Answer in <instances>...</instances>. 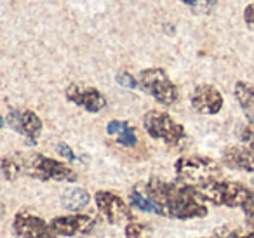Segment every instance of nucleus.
Returning a JSON list of instances; mask_svg holds the SVG:
<instances>
[{"instance_id":"5","label":"nucleus","mask_w":254,"mask_h":238,"mask_svg":"<svg viewBox=\"0 0 254 238\" xmlns=\"http://www.w3.org/2000/svg\"><path fill=\"white\" fill-rule=\"evenodd\" d=\"M138 87L160 105L171 106L178 101V87L162 68H146L138 75Z\"/></svg>"},{"instance_id":"8","label":"nucleus","mask_w":254,"mask_h":238,"mask_svg":"<svg viewBox=\"0 0 254 238\" xmlns=\"http://www.w3.org/2000/svg\"><path fill=\"white\" fill-rule=\"evenodd\" d=\"M12 231L18 238H58L47 221L26 210H21L14 216Z\"/></svg>"},{"instance_id":"20","label":"nucleus","mask_w":254,"mask_h":238,"mask_svg":"<svg viewBox=\"0 0 254 238\" xmlns=\"http://www.w3.org/2000/svg\"><path fill=\"white\" fill-rule=\"evenodd\" d=\"M180 2H183L185 5H188V7H190L193 12H197V14H205V12L214 9L218 0H180Z\"/></svg>"},{"instance_id":"2","label":"nucleus","mask_w":254,"mask_h":238,"mask_svg":"<svg viewBox=\"0 0 254 238\" xmlns=\"http://www.w3.org/2000/svg\"><path fill=\"white\" fill-rule=\"evenodd\" d=\"M176 176L183 184L193 186L200 189L212 184L221 176V167L216 160L204 155H190V157H181L174 164Z\"/></svg>"},{"instance_id":"18","label":"nucleus","mask_w":254,"mask_h":238,"mask_svg":"<svg viewBox=\"0 0 254 238\" xmlns=\"http://www.w3.org/2000/svg\"><path fill=\"white\" fill-rule=\"evenodd\" d=\"M150 235L152 230L146 224L136 223V221L126 224V238H150Z\"/></svg>"},{"instance_id":"16","label":"nucleus","mask_w":254,"mask_h":238,"mask_svg":"<svg viewBox=\"0 0 254 238\" xmlns=\"http://www.w3.org/2000/svg\"><path fill=\"white\" fill-rule=\"evenodd\" d=\"M89 193L82 188H70L63 193L61 196V203L66 210H71V212H78V210L85 209L89 205Z\"/></svg>"},{"instance_id":"7","label":"nucleus","mask_w":254,"mask_h":238,"mask_svg":"<svg viewBox=\"0 0 254 238\" xmlns=\"http://www.w3.org/2000/svg\"><path fill=\"white\" fill-rule=\"evenodd\" d=\"M96 205H98L99 212L106 219V223L113 224V226H126L127 223L134 221V216L131 212V207L127 205L119 195L112 191H98L94 195Z\"/></svg>"},{"instance_id":"25","label":"nucleus","mask_w":254,"mask_h":238,"mask_svg":"<svg viewBox=\"0 0 254 238\" xmlns=\"http://www.w3.org/2000/svg\"><path fill=\"white\" fill-rule=\"evenodd\" d=\"M4 125V120H2V115H0V127Z\"/></svg>"},{"instance_id":"21","label":"nucleus","mask_w":254,"mask_h":238,"mask_svg":"<svg viewBox=\"0 0 254 238\" xmlns=\"http://www.w3.org/2000/svg\"><path fill=\"white\" fill-rule=\"evenodd\" d=\"M240 139H242V144H246V146L254 150V125L253 123L244 127L242 132H240Z\"/></svg>"},{"instance_id":"6","label":"nucleus","mask_w":254,"mask_h":238,"mask_svg":"<svg viewBox=\"0 0 254 238\" xmlns=\"http://www.w3.org/2000/svg\"><path fill=\"white\" fill-rule=\"evenodd\" d=\"M198 191L205 202H211L214 205L240 207V209L246 205V202L253 195L251 188H247L242 182L233 181H216L205 188H200Z\"/></svg>"},{"instance_id":"22","label":"nucleus","mask_w":254,"mask_h":238,"mask_svg":"<svg viewBox=\"0 0 254 238\" xmlns=\"http://www.w3.org/2000/svg\"><path fill=\"white\" fill-rule=\"evenodd\" d=\"M117 82H119L120 85H124V87H138V78H134L131 73H126V71H120L119 77H117Z\"/></svg>"},{"instance_id":"11","label":"nucleus","mask_w":254,"mask_h":238,"mask_svg":"<svg viewBox=\"0 0 254 238\" xmlns=\"http://www.w3.org/2000/svg\"><path fill=\"white\" fill-rule=\"evenodd\" d=\"M7 122L18 134L26 137L28 144H37L40 132H42V120L32 110H11L7 115Z\"/></svg>"},{"instance_id":"15","label":"nucleus","mask_w":254,"mask_h":238,"mask_svg":"<svg viewBox=\"0 0 254 238\" xmlns=\"http://www.w3.org/2000/svg\"><path fill=\"white\" fill-rule=\"evenodd\" d=\"M106 132L110 136H115L117 143L122 144V146L132 148L138 143V137H136V130L131 123L120 122V120H112V122L106 125Z\"/></svg>"},{"instance_id":"19","label":"nucleus","mask_w":254,"mask_h":238,"mask_svg":"<svg viewBox=\"0 0 254 238\" xmlns=\"http://www.w3.org/2000/svg\"><path fill=\"white\" fill-rule=\"evenodd\" d=\"M214 238H254V230L240 231L230 226H221L214 231Z\"/></svg>"},{"instance_id":"3","label":"nucleus","mask_w":254,"mask_h":238,"mask_svg":"<svg viewBox=\"0 0 254 238\" xmlns=\"http://www.w3.org/2000/svg\"><path fill=\"white\" fill-rule=\"evenodd\" d=\"M21 155L23 176H30L39 181H56V182H75L77 174L60 160L40 153H19Z\"/></svg>"},{"instance_id":"26","label":"nucleus","mask_w":254,"mask_h":238,"mask_svg":"<svg viewBox=\"0 0 254 238\" xmlns=\"http://www.w3.org/2000/svg\"><path fill=\"white\" fill-rule=\"evenodd\" d=\"M212 238H214V237H212Z\"/></svg>"},{"instance_id":"9","label":"nucleus","mask_w":254,"mask_h":238,"mask_svg":"<svg viewBox=\"0 0 254 238\" xmlns=\"http://www.w3.org/2000/svg\"><path fill=\"white\" fill-rule=\"evenodd\" d=\"M64 96L70 103L77 105L78 108L85 110L89 113H99L106 108V98L101 91L89 85L82 84H71L66 87Z\"/></svg>"},{"instance_id":"24","label":"nucleus","mask_w":254,"mask_h":238,"mask_svg":"<svg viewBox=\"0 0 254 238\" xmlns=\"http://www.w3.org/2000/svg\"><path fill=\"white\" fill-rule=\"evenodd\" d=\"M58 153H60L61 157L68 158V160H75V153L71 151V148L68 146V144H64V143L58 144Z\"/></svg>"},{"instance_id":"13","label":"nucleus","mask_w":254,"mask_h":238,"mask_svg":"<svg viewBox=\"0 0 254 238\" xmlns=\"http://www.w3.org/2000/svg\"><path fill=\"white\" fill-rule=\"evenodd\" d=\"M221 160L225 167L233 169V171L254 172V150L246 144H232L225 148Z\"/></svg>"},{"instance_id":"4","label":"nucleus","mask_w":254,"mask_h":238,"mask_svg":"<svg viewBox=\"0 0 254 238\" xmlns=\"http://www.w3.org/2000/svg\"><path fill=\"white\" fill-rule=\"evenodd\" d=\"M143 127L152 139H159L167 146H178L185 137V127L166 112L150 110L143 117Z\"/></svg>"},{"instance_id":"1","label":"nucleus","mask_w":254,"mask_h":238,"mask_svg":"<svg viewBox=\"0 0 254 238\" xmlns=\"http://www.w3.org/2000/svg\"><path fill=\"white\" fill-rule=\"evenodd\" d=\"M136 189L152 203L159 216L173 219H198L209 212L207 202L202 198L200 191L183 182H167L153 178L146 182H139Z\"/></svg>"},{"instance_id":"14","label":"nucleus","mask_w":254,"mask_h":238,"mask_svg":"<svg viewBox=\"0 0 254 238\" xmlns=\"http://www.w3.org/2000/svg\"><path fill=\"white\" fill-rule=\"evenodd\" d=\"M233 94H235V99L239 101L246 119L249 120V123L254 125V84L237 82L235 89H233Z\"/></svg>"},{"instance_id":"17","label":"nucleus","mask_w":254,"mask_h":238,"mask_svg":"<svg viewBox=\"0 0 254 238\" xmlns=\"http://www.w3.org/2000/svg\"><path fill=\"white\" fill-rule=\"evenodd\" d=\"M0 174L4 176L7 181H16L23 176V165H21V155H5L0 158Z\"/></svg>"},{"instance_id":"12","label":"nucleus","mask_w":254,"mask_h":238,"mask_svg":"<svg viewBox=\"0 0 254 238\" xmlns=\"http://www.w3.org/2000/svg\"><path fill=\"white\" fill-rule=\"evenodd\" d=\"M190 105L200 115H216L223 108V96L214 85L200 84L191 91Z\"/></svg>"},{"instance_id":"10","label":"nucleus","mask_w":254,"mask_h":238,"mask_svg":"<svg viewBox=\"0 0 254 238\" xmlns=\"http://www.w3.org/2000/svg\"><path fill=\"white\" fill-rule=\"evenodd\" d=\"M49 224L56 237H82L94 230L96 221L89 214H68L54 217Z\"/></svg>"},{"instance_id":"23","label":"nucleus","mask_w":254,"mask_h":238,"mask_svg":"<svg viewBox=\"0 0 254 238\" xmlns=\"http://www.w3.org/2000/svg\"><path fill=\"white\" fill-rule=\"evenodd\" d=\"M244 21H246L247 28L254 32V4H249L244 9Z\"/></svg>"}]
</instances>
